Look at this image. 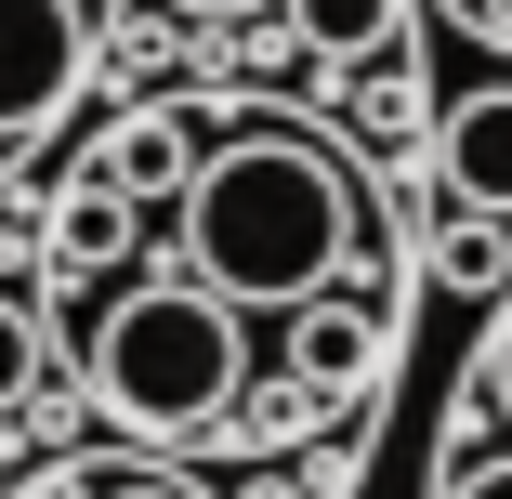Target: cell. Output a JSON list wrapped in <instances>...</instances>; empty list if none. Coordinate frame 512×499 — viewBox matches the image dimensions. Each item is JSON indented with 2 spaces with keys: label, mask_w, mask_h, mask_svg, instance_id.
Wrapping results in <instances>:
<instances>
[{
  "label": "cell",
  "mask_w": 512,
  "mask_h": 499,
  "mask_svg": "<svg viewBox=\"0 0 512 499\" xmlns=\"http://www.w3.org/2000/svg\"><path fill=\"white\" fill-rule=\"evenodd\" d=\"M355 237H368V197L316 132H237L184 184V276L224 289L237 316L250 303H276V316L329 303L355 276Z\"/></svg>",
  "instance_id": "6da1fadb"
},
{
  "label": "cell",
  "mask_w": 512,
  "mask_h": 499,
  "mask_svg": "<svg viewBox=\"0 0 512 499\" xmlns=\"http://www.w3.org/2000/svg\"><path fill=\"white\" fill-rule=\"evenodd\" d=\"M92 394H106V421H132V434H224L237 394H250L237 303L197 289V276L119 289L106 329H92Z\"/></svg>",
  "instance_id": "7a4b0ae2"
},
{
  "label": "cell",
  "mask_w": 512,
  "mask_h": 499,
  "mask_svg": "<svg viewBox=\"0 0 512 499\" xmlns=\"http://www.w3.org/2000/svg\"><path fill=\"white\" fill-rule=\"evenodd\" d=\"M92 79V14L79 0H0V132H40Z\"/></svg>",
  "instance_id": "3957f363"
},
{
  "label": "cell",
  "mask_w": 512,
  "mask_h": 499,
  "mask_svg": "<svg viewBox=\"0 0 512 499\" xmlns=\"http://www.w3.org/2000/svg\"><path fill=\"white\" fill-rule=\"evenodd\" d=\"M434 184L460 197V211L512 224V79L499 92H460V106L434 119Z\"/></svg>",
  "instance_id": "277c9868"
},
{
  "label": "cell",
  "mask_w": 512,
  "mask_h": 499,
  "mask_svg": "<svg viewBox=\"0 0 512 499\" xmlns=\"http://www.w3.org/2000/svg\"><path fill=\"white\" fill-rule=\"evenodd\" d=\"M289 381L302 394H368L381 381V316L355 303V289H329V303L289 316Z\"/></svg>",
  "instance_id": "5b68a950"
},
{
  "label": "cell",
  "mask_w": 512,
  "mask_h": 499,
  "mask_svg": "<svg viewBox=\"0 0 512 499\" xmlns=\"http://www.w3.org/2000/svg\"><path fill=\"white\" fill-rule=\"evenodd\" d=\"M92 184H119L132 211H145V197H171V211H184V184H197V145H184V119H171V106L119 119L106 145H92Z\"/></svg>",
  "instance_id": "8992f818"
},
{
  "label": "cell",
  "mask_w": 512,
  "mask_h": 499,
  "mask_svg": "<svg viewBox=\"0 0 512 499\" xmlns=\"http://www.w3.org/2000/svg\"><path fill=\"white\" fill-rule=\"evenodd\" d=\"M132 224H145V211H132V197L79 171V184L53 197V263H79V276H106V263H132Z\"/></svg>",
  "instance_id": "52a82bcc"
},
{
  "label": "cell",
  "mask_w": 512,
  "mask_h": 499,
  "mask_svg": "<svg viewBox=\"0 0 512 499\" xmlns=\"http://www.w3.org/2000/svg\"><path fill=\"white\" fill-rule=\"evenodd\" d=\"M289 40L316 66H368V53L407 40V0H289Z\"/></svg>",
  "instance_id": "ba28073f"
},
{
  "label": "cell",
  "mask_w": 512,
  "mask_h": 499,
  "mask_svg": "<svg viewBox=\"0 0 512 499\" xmlns=\"http://www.w3.org/2000/svg\"><path fill=\"white\" fill-rule=\"evenodd\" d=\"M342 106H355V132H421V53H368V66H342Z\"/></svg>",
  "instance_id": "9c48e42d"
},
{
  "label": "cell",
  "mask_w": 512,
  "mask_h": 499,
  "mask_svg": "<svg viewBox=\"0 0 512 499\" xmlns=\"http://www.w3.org/2000/svg\"><path fill=\"white\" fill-rule=\"evenodd\" d=\"M434 276L486 303V289H512V237H499L486 211H447V224H434Z\"/></svg>",
  "instance_id": "30bf717a"
},
{
  "label": "cell",
  "mask_w": 512,
  "mask_h": 499,
  "mask_svg": "<svg viewBox=\"0 0 512 499\" xmlns=\"http://www.w3.org/2000/svg\"><path fill=\"white\" fill-rule=\"evenodd\" d=\"M27 394H40V316L0 303V408H27Z\"/></svg>",
  "instance_id": "8fae6325"
},
{
  "label": "cell",
  "mask_w": 512,
  "mask_h": 499,
  "mask_svg": "<svg viewBox=\"0 0 512 499\" xmlns=\"http://www.w3.org/2000/svg\"><path fill=\"white\" fill-rule=\"evenodd\" d=\"M486 394L512 408V303H499V329H486Z\"/></svg>",
  "instance_id": "7c38bea8"
},
{
  "label": "cell",
  "mask_w": 512,
  "mask_h": 499,
  "mask_svg": "<svg viewBox=\"0 0 512 499\" xmlns=\"http://www.w3.org/2000/svg\"><path fill=\"white\" fill-rule=\"evenodd\" d=\"M447 499H512V460H486V473H460Z\"/></svg>",
  "instance_id": "4fadbf2b"
},
{
  "label": "cell",
  "mask_w": 512,
  "mask_h": 499,
  "mask_svg": "<svg viewBox=\"0 0 512 499\" xmlns=\"http://www.w3.org/2000/svg\"><path fill=\"white\" fill-rule=\"evenodd\" d=\"M171 14H197V27H237V14H263V0H171Z\"/></svg>",
  "instance_id": "5bb4252c"
},
{
  "label": "cell",
  "mask_w": 512,
  "mask_h": 499,
  "mask_svg": "<svg viewBox=\"0 0 512 499\" xmlns=\"http://www.w3.org/2000/svg\"><path fill=\"white\" fill-rule=\"evenodd\" d=\"M106 499H197V486H171V473H132V486H106Z\"/></svg>",
  "instance_id": "9a60e30c"
},
{
  "label": "cell",
  "mask_w": 512,
  "mask_h": 499,
  "mask_svg": "<svg viewBox=\"0 0 512 499\" xmlns=\"http://www.w3.org/2000/svg\"><path fill=\"white\" fill-rule=\"evenodd\" d=\"M473 27H486V40H499V53H512V0H473Z\"/></svg>",
  "instance_id": "2e32d148"
}]
</instances>
